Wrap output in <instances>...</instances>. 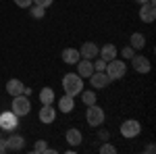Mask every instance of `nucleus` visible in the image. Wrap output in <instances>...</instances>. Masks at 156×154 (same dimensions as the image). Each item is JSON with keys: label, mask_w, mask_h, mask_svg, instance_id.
I'll use <instances>...</instances> for the list:
<instances>
[{"label": "nucleus", "mask_w": 156, "mask_h": 154, "mask_svg": "<svg viewBox=\"0 0 156 154\" xmlns=\"http://www.w3.org/2000/svg\"><path fill=\"white\" fill-rule=\"evenodd\" d=\"M62 90H65V94L75 98L77 94H81V90H83V77H79L77 73L62 75Z\"/></svg>", "instance_id": "f257e3e1"}, {"label": "nucleus", "mask_w": 156, "mask_h": 154, "mask_svg": "<svg viewBox=\"0 0 156 154\" xmlns=\"http://www.w3.org/2000/svg\"><path fill=\"white\" fill-rule=\"evenodd\" d=\"M104 73L108 75L110 81H117V79H121V77L127 73V65H125L123 60H119V59H112V60H108V63H106Z\"/></svg>", "instance_id": "f03ea898"}, {"label": "nucleus", "mask_w": 156, "mask_h": 154, "mask_svg": "<svg viewBox=\"0 0 156 154\" xmlns=\"http://www.w3.org/2000/svg\"><path fill=\"white\" fill-rule=\"evenodd\" d=\"M11 110L15 113V115H17V117H25V115H29V110H31V102H29V96H25V94L12 96Z\"/></svg>", "instance_id": "7ed1b4c3"}, {"label": "nucleus", "mask_w": 156, "mask_h": 154, "mask_svg": "<svg viewBox=\"0 0 156 154\" xmlns=\"http://www.w3.org/2000/svg\"><path fill=\"white\" fill-rule=\"evenodd\" d=\"M85 121H87L90 127H100L104 123V110L100 106H96V104L87 106V110H85Z\"/></svg>", "instance_id": "20e7f679"}, {"label": "nucleus", "mask_w": 156, "mask_h": 154, "mask_svg": "<svg viewBox=\"0 0 156 154\" xmlns=\"http://www.w3.org/2000/svg\"><path fill=\"white\" fill-rule=\"evenodd\" d=\"M142 133V123L135 119H127L121 123V135L123 138H137Z\"/></svg>", "instance_id": "39448f33"}, {"label": "nucleus", "mask_w": 156, "mask_h": 154, "mask_svg": "<svg viewBox=\"0 0 156 154\" xmlns=\"http://www.w3.org/2000/svg\"><path fill=\"white\" fill-rule=\"evenodd\" d=\"M17 115L12 113V110H6V113H2L0 115V129L4 131H15L17 129V125H19V121H17Z\"/></svg>", "instance_id": "423d86ee"}, {"label": "nucleus", "mask_w": 156, "mask_h": 154, "mask_svg": "<svg viewBox=\"0 0 156 154\" xmlns=\"http://www.w3.org/2000/svg\"><path fill=\"white\" fill-rule=\"evenodd\" d=\"M131 67H133V71H135V73H142V75L150 73V69H152V65H150L148 56H140V54H133V56H131Z\"/></svg>", "instance_id": "0eeeda50"}, {"label": "nucleus", "mask_w": 156, "mask_h": 154, "mask_svg": "<svg viewBox=\"0 0 156 154\" xmlns=\"http://www.w3.org/2000/svg\"><path fill=\"white\" fill-rule=\"evenodd\" d=\"M140 19H142L144 23H154V19H156V4H150V2L140 4Z\"/></svg>", "instance_id": "6e6552de"}, {"label": "nucleus", "mask_w": 156, "mask_h": 154, "mask_svg": "<svg viewBox=\"0 0 156 154\" xmlns=\"http://www.w3.org/2000/svg\"><path fill=\"white\" fill-rule=\"evenodd\" d=\"M90 81H92V90H102V88H106L110 79H108V75L104 71H94L90 75Z\"/></svg>", "instance_id": "1a4fd4ad"}, {"label": "nucleus", "mask_w": 156, "mask_h": 154, "mask_svg": "<svg viewBox=\"0 0 156 154\" xmlns=\"http://www.w3.org/2000/svg\"><path fill=\"white\" fill-rule=\"evenodd\" d=\"M98 52H100V48L94 42H83L81 48H79V56L81 59H87V60H94L98 56Z\"/></svg>", "instance_id": "9d476101"}, {"label": "nucleus", "mask_w": 156, "mask_h": 154, "mask_svg": "<svg viewBox=\"0 0 156 154\" xmlns=\"http://www.w3.org/2000/svg\"><path fill=\"white\" fill-rule=\"evenodd\" d=\"M37 117H40V121H42L44 125H50V123H54V119H56V108L52 106V104H42Z\"/></svg>", "instance_id": "9b49d317"}, {"label": "nucleus", "mask_w": 156, "mask_h": 154, "mask_svg": "<svg viewBox=\"0 0 156 154\" xmlns=\"http://www.w3.org/2000/svg\"><path fill=\"white\" fill-rule=\"evenodd\" d=\"M75 65H77V75H79V77H83V79H85V77L90 79V75L94 73V65H92V60L79 59Z\"/></svg>", "instance_id": "f8f14e48"}, {"label": "nucleus", "mask_w": 156, "mask_h": 154, "mask_svg": "<svg viewBox=\"0 0 156 154\" xmlns=\"http://www.w3.org/2000/svg\"><path fill=\"white\" fill-rule=\"evenodd\" d=\"M4 144H6V152H9V150H11V152H19V150H23L25 140L21 135H15V133H12L9 140H4Z\"/></svg>", "instance_id": "ddd939ff"}, {"label": "nucleus", "mask_w": 156, "mask_h": 154, "mask_svg": "<svg viewBox=\"0 0 156 154\" xmlns=\"http://www.w3.org/2000/svg\"><path fill=\"white\" fill-rule=\"evenodd\" d=\"M60 59H62V63H67V65H75L81 56H79V50L77 48H65L60 52Z\"/></svg>", "instance_id": "4468645a"}, {"label": "nucleus", "mask_w": 156, "mask_h": 154, "mask_svg": "<svg viewBox=\"0 0 156 154\" xmlns=\"http://www.w3.org/2000/svg\"><path fill=\"white\" fill-rule=\"evenodd\" d=\"M117 54H119V50H117L115 44H104V46L100 48V52H98V56L104 59L106 63H108V60H112V59H117Z\"/></svg>", "instance_id": "2eb2a0df"}, {"label": "nucleus", "mask_w": 156, "mask_h": 154, "mask_svg": "<svg viewBox=\"0 0 156 154\" xmlns=\"http://www.w3.org/2000/svg\"><path fill=\"white\" fill-rule=\"evenodd\" d=\"M65 140L71 144V146H79V144L83 142V133L77 129V127H71V129H67V133H65Z\"/></svg>", "instance_id": "dca6fc26"}, {"label": "nucleus", "mask_w": 156, "mask_h": 154, "mask_svg": "<svg viewBox=\"0 0 156 154\" xmlns=\"http://www.w3.org/2000/svg\"><path fill=\"white\" fill-rule=\"evenodd\" d=\"M23 90H25V85L21 79H9L6 81V92H9V96H19V94H23Z\"/></svg>", "instance_id": "f3484780"}, {"label": "nucleus", "mask_w": 156, "mask_h": 154, "mask_svg": "<svg viewBox=\"0 0 156 154\" xmlns=\"http://www.w3.org/2000/svg\"><path fill=\"white\" fill-rule=\"evenodd\" d=\"M73 106H75V98L69 94H65V96H60V100H58V108H60V113H71Z\"/></svg>", "instance_id": "a211bd4d"}, {"label": "nucleus", "mask_w": 156, "mask_h": 154, "mask_svg": "<svg viewBox=\"0 0 156 154\" xmlns=\"http://www.w3.org/2000/svg\"><path fill=\"white\" fill-rule=\"evenodd\" d=\"M129 46H131L133 50H144V46H146V38H144V34H140V31L131 34V38H129Z\"/></svg>", "instance_id": "6ab92c4d"}, {"label": "nucleus", "mask_w": 156, "mask_h": 154, "mask_svg": "<svg viewBox=\"0 0 156 154\" xmlns=\"http://www.w3.org/2000/svg\"><path fill=\"white\" fill-rule=\"evenodd\" d=\"M54 100H56V96H54V90L52 88H42V92H40V102L42 104H54Z\"/></svg>", "instance_id": "aec40b11"}, {"label": "nucleus", "mask_w": 156, "mask_h": 154, "mask_svg": "<svg viewBox=\"0 0 156 154\" xmlns=\"http://www.w3.org/2000/svg\"><path fill=\"white\" fill-rule=\"evenodd\" d=\"M98 96L94 90H81V102H83L85 106H92V104H96Z\"/></svg>", "instance_id": "412c9836"}, {"label": "nucleus", "mask_w": 156, "mask_h": 154, "mask_svg": "<svg viewBox=\"0 0 156 154\" xmlns=\"http://www.w3.org/2000/svg\"><path fill=\"white\" fill-rule=\"evenodd\" d=\"M29 15H31L34 19H44V17H46V9L34 4V6H29Z\"/></svg>", "instance_id": "4be33fe9"}, {"label": "nucleus", "mask_w": 156, "mask_h": 154, "mask_svg": "<svg viewBox=\"0 0 156 154\" xmlns=\"http://www.w3.org/2000/svg\"><path fill=\"white\" fill-rule=\"evenodd\" d=\"M48 150V144H46V140H37L36 144H34V152L36 154H42Z\"/></svg>", "instance_id": "5701e85b"}, {"label": "nucleus", "mask_w": 156, "mask_h": 154, "mask_svg": "<svg viewBox=\"0 0 156 154\" xmlns=\"http://www.w3.org/2000/svg\"><path fill=\"white\" fill-rule=\"evenodd\" d=\"M92 65H94V71H104V67H106V60L96 56V59L92 60Z\"/></svg>", "instance_id": "b1692460"}, {"label": "nucleus", "mask_w": 156, "mask_h": 154, "mask_svg": "<svg viewBox=\"0 0 156 154\" xmlns=\"http://www.w3.org/2000/svg\"><path fill=\"white\" fill-rule=\"evenodd\" d=\"M117 152V148L112 146V144H104L102 148H100V154H115Z\"/></svg>", "instance_id": "393cba45"}, {"label": "nucleus", "mask_w": 156, "mask_h": 154, "mask_svg": "<svg viewBox=\"0 0 156 154\" xmlns=\"http://www.w3.org/2000/svg\"><path fill=\"white\" fill-rule=\"evenodd\" d=\"M133 54H135V50H133L131 46H125L123 50H121V56H125V59H131Z\"/></svg>", "instance_id": "a878e982"}, {"label": "nucleus", "mask_w": 156, "mask_h": 154, "mask_svg": "<svg viewBox=\"0 0 156 154\" xmlns=\"http://www.w3.org/2000/svg\"><path fill=\"white\" fill-rule=\"evenodd\" d=\"M17 6H21V9H29L31 4H34V0H12Z\"/></svg>", "instance_id": "bb28decb"}, {"label": "nucleus", "mask_w": 156, "mask_h": 154, "mask_svg": "<svg viewBox=\"0 0 156 154\" xmlns=\"http://www.w3.org/2000/svg\"><path fill=\"white\" fill-rule=\"evenodd\" d=\"M52 2H54V0H34V4H37V6H44V9H48Z\"/></svg>", "instance_id": "cd10ccee"}, {"label": "nucleus", "mask_w": 156, "mask_h": 154, "mask_svg": "<svg viewBox=\"0 0 156 154\" xmlns=\"http://www.w3.org/2000/svg\"><path fill=\"white\" fill-rule=\"evenodd\" d=\"M98 135H100V140H106V138H108V131L106 129H100V131H98Z\"/></svg>", "instance_id": "c85d7f7f"}, {"label": "nucleus", "mask_w": 156, "mask_h": 154, "mask_svg": "<svg viewBox=\"0 0 156 154\" xmlns=\"http://www.w3.org/2000/svg\"><path fill=\"white\" fill-rule=\"evenodd\" d=\"M6 152V144H4V140H0V154Z\"/></svg>", "instance_id": "c756f323"}, {"label": "nucleus", "mask_w": 156, "mask_h": 154, "mask_svg": "<svg viewBox=\"0 0 156 154\" xmlns=\"http://www.w3.org/2000/svg\"><path fill=\"white\" fill-rule=\"evenodd\" d=\"M146 152H148V154H154V152H156L154 144H150V146H148V148H146Z\"/></svg>", "instance_id": "7c9ffc66"}, {"label": "nucleus", "mask_w": 156, "mask_h": 154, "mask_svg": "<svg viewBox=\"0 0 156 154\" xmlns=\"http://www.w3.org/2000/svg\"><path fill=\"white\" fill-rule=\"evenodd\" d=\"M137 4H146V2H150V4H156V0H135Z\"/></svg>", "instance_id": "2f4dec72"}, {"label": "nucleus", "mask_w": 156, "mask_h": 154, "mask_svg": "<svg viewBox=\"0 0 156 154\" xmlns=\"http://www.w3.org/2000/svg\"><path fill=\"white\" fill-rule=\"evenodd\" d=\"M0 140H2V129H0Z\"/></svg>", "instance_id": "473e14b6"}]
</instances>
